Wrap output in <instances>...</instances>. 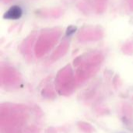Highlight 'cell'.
Masks as SVG:
<instances>
[{"instance_id":"1","label":"cell","mask_w":133,"mask_h":133,"mask_svg":"<svg viewBox=\"0 0 133 133\" xmlns=\"http://www.w3.org/2000/svg\"><path fill=\"white\" fill-rule=\"evenodd\" d=\"M23 15V10L19 5L11 6L5 13L4 17L8 20H18Z\"/></svg>"}]
</instances>
